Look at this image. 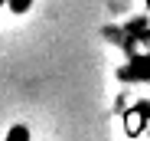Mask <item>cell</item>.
I'll return each mask as SVG.
<instances>
[{
    "label": "cell",
    "instance_id": "2",
    "mask_svg": "<svg viewBox=\"0 0 150 141\" xmlns=\"http://www.w3.org/2000/svg\"><path fill=\"white\" fill-rule=\"evenodd\" d=\"M4 141H30V128H26V125H13Z\"/></svg>",
    "mask_w": 150,
    "mask_h": 141
},
{
    "label": "cell",
    "instance_id": "1",
    "mask_svg": "<svg viewBox=\"0 0 150 141\" xmlns=\"http://www.w3.org/2000/svg\"><path fill=\"white\" fill-rule=\"evenodd\" d=\"M147 115H150V102H137V105H131L124 112V131H127V138H137L144 131Z\"/></svg>",
    "mask_w": 150,
    "mask_h": 141
},
{
    "label": "cell",
    "instance_id": "4",
    "mask_svg": "<svg viewBox=\"0 0 150 141\" xmlns=\"http://www.w3.org/2000/svg\"><path fill=\"white\" fill-rule=\"evenodd\" d=\"M4 4H7V0H0V7H4Z\"/></svg>",
    "mask_w": 150,
    "mask_h": 141
},
{
    "label": "cell",
    "instance_id": "5",
    "mask_svg": "<svg viewBox=\"0 0 150 141\" xmlns=\"http://www.w3.org/2000/svg\"><path fill=\"white\" fill-rule=\"evenodd\" d=\"M147 7H150V0H147Z\"/></svg>",
    "mask_w": 150,
    "mask_h": 141
},
{
    "label": "cell",
    "instance_id": "3",
    "mask_svg": "<svg viewBox=\"0 0 150 141\" xmlns=\"http://www.w3.org/2000/svg\"><path fill=\"white\" fill-rule=\"evenodd\" d=\"M7 7H10V13H16V16H23L30 7H33V0H7Z\"/></svg>",
    "mask_w": 150,
    "mask_h": 141
}]
</instances>
